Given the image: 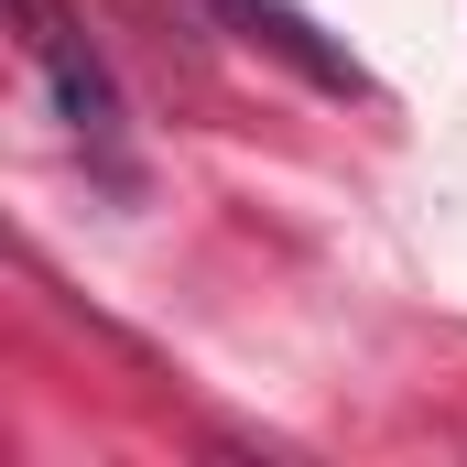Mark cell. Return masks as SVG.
<instances>
[{
	"label": "cell",
	"instance_id": "cell-1",
	"mask_svg": "<svg viewBox=\"0 0 467 467\" xmlns=\"http://www.w3.org/2000/svg\"><path fill=\"white\" fill-rule=\"evenodd\" d=\"M11 11H22V44H33V66L55 77V109H66V130L109 152V141H119V88H109V66L88 55V33H77L55 0H11Z\"/></svg>",
	"mask_w": 467,
	"mask_h": 467
},
{
	"label": "cell",
	"instance_id": "cell-2",
	"mask_svg": "<svg viewBox=\"0 0 467 467\" xmlns=\"http://www.w3.org/2000/svg\"><path fill=\"white\" fill-rule=\"evenodd\" d=\"M207 11L229 22L239 44H261V55H283V66H294L305 88H327V99H369V77H358V55H348V44H327V33H316V22H305L294 0H207Z\"/></svg>",
	"mask_w": 467,
	"mask_h": 467
}]
</instances>
